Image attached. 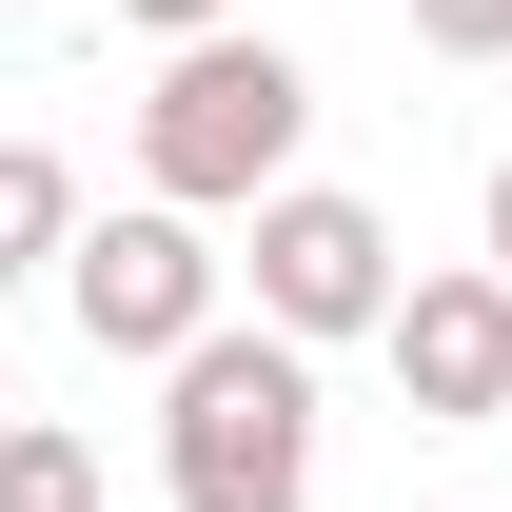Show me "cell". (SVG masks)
Segmentation results:
<instances>
[{
	"label": "cell",
	"mask_w": 512,
	"mask_h": 512,
	"mask_svg": "<svg viewBox=\"0 0 512 512\" xmlns=\"http://www.w3.org/2000/svg\"><path fill=\"white\" fill-rule=\"evenodd\" d=\"M296 138H316L296 40H178L158 99H138V197L158 217H256V197H296Z\"/></svg>",
	"instance_id": "6da1fadb"
},
{
	"label": "cell",
	"mask_w": 512,
	"mask_h": 512,
	"mask_svg": "<svg viewBox=\"0 0 512 512\" xmlns=\"http://www.w3.org/2000/svg\"><path fill=\"white\" fill-rule=\"evenodd\" d=\"M158 473H178V512H316V355L217 316L158 375Z\"/></svg>",
	"instance_id": "7a4b0ae2"
},
{
	"label": "cell",
	"mask_w": 512,
	"mask_h": 512,
	"mask_svg": "<svg viewBox=\"0 0 512 512\" xmlns=\"http://www.w3.org/2000/svg\"><path fill=\"white\" fill-rule=\"evenodd\" d=\"M394 217L375 197H335V178H296V197H256V335H394Z\"/></svg>",
	"instance_id": "3957f363"
},
{
	"label": "cell",
	"mask_w": 512,
	"mask_h": 512,
	"mask_svg": "<svg viewBox=\"0 0 512 512\" xmlns=\"http://www.w3.org/2000/svg\"><path fill=\"white\" fill-rule=\"evenodd\" d=\"M60 276H79V335H99V355H158V375H178L197 335H217V237H197V217H158V197H138V217H99Z\"/></svg>",
	"instance_id": "277c9868"
},
{
	"label": "cell",
	"mask_w": 512,
	"mask_h": 512,
	"mask_svg": "<svg viewBox=\"0 0 512 512\" xmlns=\"http://www.w3.org/2000/svg\"><path fill=\"white\" fill-rule=\"evenodd\" d=\"M375 355H394V394H414V434H473V414H512V276H414Z\"/></svg>",
	"instance_id": "5b68a950"
},
{
	"label": "cell",
	"mask_w": 512,
	"mask_h": 512,
	"mask_svg": "<svg viewBox=\"0 0 512 512\" xmlns=\"http://www.w3.org/2000/svg\"><path fill=\"white\" fill-rule=\"evenodd\" d=\"M40 256H79V178L40 138H0V276H40Z\"/></svg>",
	"instance_id": "8992f818"
},
{
	"label": "cell",
	"mask_w": 512,
	"mask_h": 512,
	"mask_svg": "<svg viewBox=\"0 0 512 512\" xmlns=\"http://www.w3.org/2000/svg\"><path fill=\"white\" fill-rule=\"evenodd\" d=\"M0 512H99V434L20 414V434H0Z\"/></svg>",
	"instance_id": "52a82bcc"
},
{
	"label": "cell",
	"mask_w": 512,
	"mask_h": 512,
	"mask_svg": "<svg viewBox=\"0 0 512 512\" xmlns=\"http://www.w3.org/2000/svg\"><path fill=\"white\" fill-rule=\"evenodd\" d=\"M414 40L434 60H512V0H414Z\"/></svg>",
	"instance_id": "ba28073f"
},
{
	"label": "cell",
	"mask_w": 512,
	"mask_h": 512,
	"mask_svg": "<svg viewBox=\"0 0 512 512\" xmlns=\"http://www.w3.org/2000/svg\"><path fill=\"white\" fill-rule=\"evenodd\" d=\"M119 20H158V40H237V0H119Z\"/></svg>",
	"instance_id": "9c48e42d"
},
{
	"label": "cell",
	"mask_w": 512,
	"mask_h": 512,
	"mask_svg": "<svg viewBox=\"0 0 512 512\" xmlns=\"http://www.w3.org/2000/svg\"><path fill=\"white\" fill-rule=\"evenodd\" d=\"M493 276H512V158H493Z\"/></svg>",
	"instance_id": "30bf717a"
},
{
	"label": "cell",
	"mask_w": 512,
	"mask_h": 512,
	"mask_svg": "<svg viewBox=\"0 0 512 512\" xmlns=\"http://www.w3.org/2000/svg\"><path fill=\"white\" fill-rule=\"evenodd\" d=\"M0 434H20V355H0Z\"/></svg>",
	"instance_id": "8fae6325"
}]
</instances>
